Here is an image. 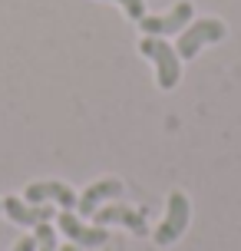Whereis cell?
<instances>
[{
	"instance_id": "cell-1",
	"label": "cell",
	"mask_w": 241,
	"mask_h": 251,
	"mask_svg": "<svg viewBox=\"0 0 241 251\" xmlns=\"http://www.w3.org/2000/svg\"><path fill=\"white\" fill-rule=\"evenodd\" d=\"M139 53L145 60L155 63V83L159 89H175L178 79H182V60H178L175 47L169 43L165 37H142L139 40Z\"/></svg>"
},
{
	"instance_id": "cell-2",
	"label": "cell",
	"mask_w": 241,
	"mask_h": 251,
	"mask_svg": "<svg viewBox=\"0 0 241 251\" xmlns=\"http://www.w3.org/2000/svg\"><path fill=\"white\" fill-rule=\"evenodd\" d=\"M228 37V26L225 20H218V17H202V20H192L182 33H178V43H175V53L178 60H195L205 47H212L218 40Z\"/></svg>"
},
{
	"instance_id": "cell-3",
	"label": "cell",
	"mask_w": 241,
	"mask_h": 251,
	"mask_svg": "<svg viewBox=\"0 0 241 251\" xmlns=\"http://www.w3.org/2000/svg\"><path fill=\"white\" fill-rule=\"evenodd\" d=\"M189 222H192V205H189V199H185V192H172V195H169V205H165L162 225L152 231V241L159 248L175 245V241L185 235Z\"/></svg>"
},
{
	"instance_id": "cell-4",
	"label": "cell",
	"mask_w": 241,
	"mask_h": 251,
	"mask_svg": "<svg viewBox=\"0 0 241 251\" xmlns=\"http://www.w3.org/2000/svg\"><path fill=\"white\" fill-rule=\"evenodd\" d=\"M192 20H195V7L189 0H178L175 7L165 13H145L139 20V30L145 37H172V33H182Z\"/></svg>"
},
{
	"instance_id": "cell-5",
	"label": "cell",
	"mask_w": 241,
	"mask_h": 251,
	"mask_svg": "<svg viewBox=\"0 0 241 251\" xmlns=\"http://www.w3.org/2000/svg\"><path fill=\"white\" fill-rule=\"evenodd\" d=\"M56 225H60V231H63L73 245H79V248H102V245L109 241V231L102 225H86V222H83L76 212H70V208H63V212L56 215Z\"/></svg>"
},
{
	"instance_id": "cell-6",
	"label": "cell",
	"mask_w": 241,
	"mask_h": 251,
	"mask_svg": "<svg viewBox=\"0 0 241 251\" xmlns=\"http://www.w3.org/2000/svg\"><path fill=\"white\" fill-rule=\"evenodd\" d=\"M93 225H102V228H106V225H122V228H129L132 235H139V238H145V235H149L145 208H142V212H136V208H129V205H119V201L96 208V215H93Z\"/></svg>"
},
{
	"instance_id": "cell-7",
	"label": "cell",
	"mask_w": 241,
	"mask_h": 251,
	"mask_svg": "<svg viewBox=\"0 0 241 251\" xmlns=\"http://www.w3.org/2000/svg\"><path fill=\"white\" fill-rule=\"evenodd\" d=\"M3 212H7V218H10L13 225H20V228H37L43 225V222H53L56 218V208L53 205H33V201H24V199H17V195H7L3 199Z\"/></svg>"
},
{
	"instance_id": "cell-8",
	"label": "cell",
	"mask_w": 241,
	"mask_h": 251,
	"mask_svg": "<svg viewBox=\"0 0 241 251\" xmlns=\"http://www.w3.org/2000/svg\"><path fill=\"white\" fill-rule=\"evenodd\" d=\"M76 192L66 185V182H33V185H26L24 192V201H33V205H60V208H70V212H76Z\"/></svg>"
},
{
	"instance_id": "cell-9",
	"label": "cell",
	"mask_w": 241,
	"mask_h": 251,
	"mask_svg": "<svg viewBox=\"0 0 241 251\" xmlns=\"http://www.w3.org/2000/svg\"><path fill=\"white\" fill-rule=\"evenodd\" d=\"M122 195V182L119 178H99V182H93V185L83 192L76 199V212L79 218H93L96 215V208H102L106 201H113Z\"/></svg>"
},
{
	"instance_id": "cell-10",
	"label": "cell",
	"mask_w": 241,
	"mask_h": 251,
	"mask_svg": "<svg viewBox=\"0 0 241 251\" xmlns=\"http://www.w3.org/2000/svg\"><path fill=\"white\" fill-rule=\"evenodd\" d=\"M33 238H37V251H60L56 248V228L50 222H43V225L33 228Z\"/></svg>"
},
{
	"instance_id": "cell-11",
	"label": "cell",
	"mask_w": 241,
	"mask_h": 251,
	"mask_svg": "<svg viewBox=\"0 0 241 251\" xmlns=\"http://www.w3.org/2000/svg\"><path fill=\"white\" fill-rule=\"evenodd\" d=\"M113 3H119V7L126 10V17H129V20H136V24L145 17V0H113Z\"/></svg>"
},
{
	"instance_id": "cell-12",
	"label": "cell",
	"mask_w": 241,
	"mask_h": 251,
	"mask_svg": "<svg viewBox=\"0 0 241 251\" xmlns=\"http://www.w3.org/2000/svg\"><path fill=\"white\" fill-rule=\"evenodd\" d=\"M13 251H37V238L33 235H24V238L13 245Z\"/></svg>"
},
{
	"instance_id": "cell-13",
	"label": "cell",
	"mask_w": 241,
	"mask_h": 251,
	"mask_svg": "<svg viewBox=\"0 0 241 251\" xmlns=\"http://www.w3.org/2000/svg\"><path fill=\"white\" fill-rule=\"evenodd\" d=\"M60 251H79V245H73V241H70V245H63Z\"/></svg>"
},
{
	"instance_id": "cell-14",
	"label": "cell",
	"mask_w": 241,
	"mask_h": 251,
	"mask_svg": "<svg viewBox=\"0 0 241 251\" xmlns=\"http://www.w3.org/2000/svg\"><path fill=\"white\" fill-rule=\"evenodd\" d=\"M0 212H3V199H0Z\"/></svg>"
}]
</instances>
